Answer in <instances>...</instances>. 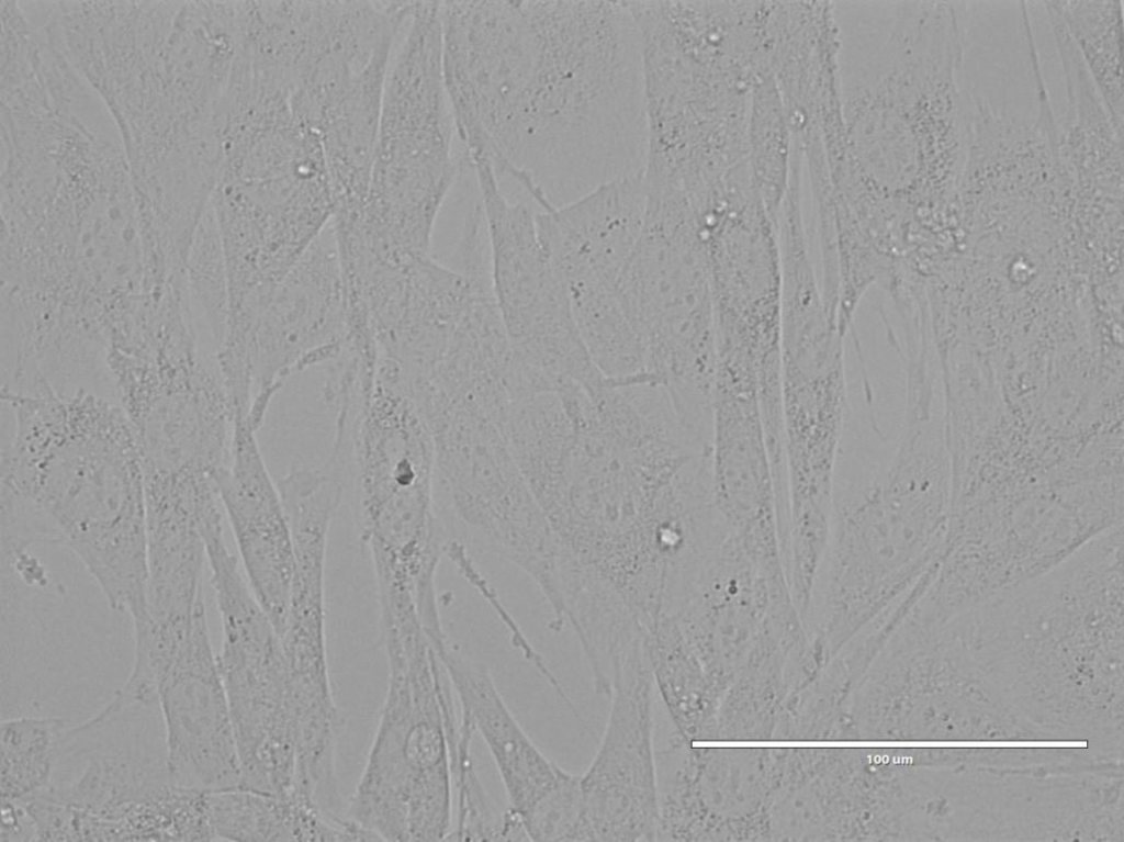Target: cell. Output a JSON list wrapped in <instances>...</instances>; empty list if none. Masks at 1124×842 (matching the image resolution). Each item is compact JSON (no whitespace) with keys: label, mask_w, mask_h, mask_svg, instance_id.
Masks as SVG:
<instances>
[{"label":"cell","mask_w":1124,"mask_h":842,"mask_svg":"<svg viewBox=\"0 0 1124 842\" xmlns=\"http://www.w3.org/2000/svg\"><path fill=\"white\" fill-rule=\"evenodd\" d=\"M638 25L628 1H525L487 82L468 159L539 212L642 175Z\"/></svg>","instance_id":"1"},{"label":"cell","mask_w":1124,"mask_h":842,"mask_svg":"<svg viewBox=\"0 0 1124 842\" xmlns=\"http://www.w3.org/2000/svg\"><path fill=\"white\" fill-rule=\"evenodd\" d=\"M13 431L1 452V538L11 564L34 543L70 550L109 606L146 616L144 475L130 419L87 390H1Z\"/></svg>","instance_id":"2"},{"label":"cell","mask_w":1124,"mask_h":842,"mask_svg":"<svg viewBox=\"0 0 1124 842\" xmlns=\"http://www.w3.org/2000/svg\"><path fill=\"white\" fill-rule=\"evenodd\" d=\"M54 13L67 57L119 131L135 189L218 171L239 1H55Z\"/></svg>","instance_id":"3"},{"label":"cell","mask_w":1124,"mask_h":842,"mask_svg":"<svg viewBox=\"0 0 1124 842\" xmlns=\"http://www.w3.org/2000/svg\"><path fill=\"white\" fill-rule=\"evenodd\" d=\"M835 42L845 144L863 180L909 206L951 203L964 159L954 2L847 3Z\"/></svg>","instance_id":"4"},{"label":"cell","mask_w":1124,"mask_h":842,"mask_svg":"<svg viewBox=\"0 0 1124 842\" xmlns=\"http://www.w3.org/2000/svg\"><path fill=\"white\" fill-rule=\"evenodd\" d=\"M681 428L587 415L531 485L551 527L557 566L617 592L667 565L699 510L697 461Z\"/></svg>","instance_id":"5"},{"label":"cell","mask_w":1124,"mask_h":842,"mask_svg":"<svg viewBox=\"0 0 1124 842\" xmlns=\"http://www.w3.org/2000/svg\"><path fill=\"white\" fill-rule=\"evenodd\" d=\"M947 444L912 427L881 465L834 498L807 614L812 641L834 658L934 568L952 521Z\"/></svg>","instance_id":"6"},{"label":"cell","mask_w":1124,"mask_h":842,"mask_svg":"<svg viewBox=\"0 0 1124 842\" xmlns=\"http://www.w3.org/2000/svg\"><path fill=\"white\" fill-rule=\"evenodd\" d=\"M442 67L441 2H413L389 68L364 201L333 223L340 250L370 268L431 255L441 209L468 160Z\"/></svg>","instance_id":"7"},{"label":"cell","mask_w":1124,"mask_h":842,"mask_svg":"<svg viewBox=\"0 0 1124 842\" xmlns=\"http://www.w3.org/2000/svg\"><path fill=\"white\" fill-rule=\"evenodd\" d=\"M668 616L716 717L774 711L805 673L809 640L787 574L760 565L726 535Z\"/></svg>","instance_id":"8"},{"label":"cell","mask_w":1124,"mask_h":842,"mask_svg":"<svg viewBox=\"0 0 1124 842\" xmlns=\"http://www.w3.org/2000/svg\"><path fill=\"white\" fill-rule=\"evenodd\" d=\"M1123 475L1058 478L955 510L922 611L940 620L1043 575L1123 525Z\"/></svg>","instance_id":"9"},{"label":"cell","mask_w":1124,"mask_h":842,"mask_svg":"<svg viewBox=\"0 0 1124 842\" xmlns=\"http://www.w3.org/2000/svg\"><path fill=\"white\" fill-rule=\"evenodd\" d=\"M387 687L347 817L379 839L443 841L452 821L453 688L426 631L382 637Z\"/></svg>","instance_id":"10"},{"label":"cell","mask_w":1124,"mask_h":842,"mask_svg":"<svg viewBox=\"0 0 1124 842\" xmlns=\"http://www.w3.org/2000/svg\"><path fill=\"white\" fill-rule=\"evenodd\" d=\"M359 535L379 605L437 600L436 574L450 537L439 514L429 430L401 403L367 408L345 447Z\"/></svg>","instance_id":"11"},{"label":"cell","mask_w":1124,"mask_h":842,"mask_svg":"<svg viewBox=\"0 0 1124 842\" xmlns=\"http://www.w3.org/2000/svg\"><path fill=\"white\" fill-rule=\"evenodd\" d=\"M619 289L643 345L645 372L676 407L707 408L716 366L711 272L696 217L682 197L647 195Z\"/></svg>","instance_id":"12"},{"label":"cell","mask_w":1124,"mask_h":842,"mask_svg":"<svg viewBox=\"0 0 1124 842\" xmlns=\"http://www.w3.org/2000/svg\"><path fill=\"white\" fill-rule=\"evenodd\" d=\"M347 338V294L330 223L282 278L228 310L216 359L236 416L259 430L286 380L335 360Z\"/></svg>","instance_id":"13"},{"label":"cell","mask_w":1124,"mask_h":842,"mask_svg":"<svg viewBox=\"0 0 1124 842\" xmlns=\"http://www.w3.org/2000/svg\"><path fill=\"white\" fill-rule=\"evenodd\" d=\"M439 514L452 540L524 571L548 606L555 602L551 527L513 452L508 419L479 408L442 417L430 431ZM442 516L441 519L445 517Z\"/></svg>","instance_id":"14"},{"label":"cell","mask_w":1124,"mask_h":842,"mask_svg":"<svg viewBox=\"0 0 1124 842\" xmlns=\"http://www.w3.org/2000/svg\"><path fill=\"white\" fill-rule=\"evenodd\" d=\"M212 205L243 248L271 266H292L333 220L319 136L290 113L249 124L224 147Z\"/></svg>","instance_id":"15"},{"label":"cell","mask_w":1124,"mask_h":842,"mask_svg":"<svg viewBox=\"0 0 1124 842\" xmlns=\"http://www.w3.org/2000/svg\"><path fill=\"white\" fill-rule=\"evenodd\" d=\"M846 409L844 337L822 321L787 327L780 349L785 532L800 571L817 569L824 557Z\"/></svg>","instance_id":"16"},{"label":"cell","mask_w":1124,"mask_h":842,"mask_svg":"<svg viewBox=\"0 0 1124 842\" xmlns=\"http://www.w3.org/2000/svg\"><path fill=\"white\" fill-rule=\"evenodd\" d=\"M472 171L488 240L494 300L516 360L550 390L600 385L606 378L580 338L564 281L538 233V211L509 197L487 164H475Z\"/></svg>","instance_id":"17"},{"label":"cell","mask_w":1124,"mask_h":842,"mask_svg":"<svg viewBox=\"0 0 1124 842\" xmlns=\"http://www.w3.org/2000/svg\"><path fill=\"white\" fill-rule=\"evenodd\" d=\"M713 294L715 379L761 391L780 420L783 266L777 224L762 209L729 213L704 232Z\"/></svg>","instance_id":"18"},{"label":"cell","mask_w":1124,"mask_h":842,"mask_svg":"<svg viewBox=\"0 0 1124 842\" xmlns=\"http://www.w3.org/2000/svg\"><path fill=\"white\" fill-rule=\"evenodd\" d=\"M175 787L158 693L127 680L95 715L66 728L38 796L116 820Z\"/></svg>","instance_id":"19"},{"label":"cell","mask_w":1124,"mask_h":842,"mask_svg":"<svg viewBox=\"0 0 1124 842\" xmlns=\"http://www.w3.org/2000/svg\"><path fill=\"white\" fill-rule=\"evenodd\" d=\"M653 686L648 647L630 653L612 671L604 733L580 774L578 842L657 841Z\"/></svg>","instance_id":"20"},{"label":"cell","mask_w":1124,"mask_h":842,"mask_svg":"<svg viewBox=\"0 0 1124 842\" xmlns=\"http://www.w3.org/2000/svg\"><path fill=\"white\" fill-rule=\"evenodd\" d=\"M657 841H767L779 749H696L675 733L655 752Z\"/></svg>","instance_id":"21"},{"label":"cell","mask_w":1124,"mask_h":842,"mask_svg":"<svg viewBox=\"0 0 1124 842\" xmlns=\"http://www.w3.org/2000/svg\"><path fill=\"white\" fill-rule=\"evenodd\" d=\"M157 693L172 783L203 794L239 787L238 751L209 626L178 653Z\"/></svg>","instance_id":"22"},{"label":"cell","mask_w":1124,"mask_h":842,"mask_svg":"<svg viewBox=\"0 0 1124 842\" xmlns=\"http://www.w3.org/2000/svg\"><path fill=\"white\" fill-rule=\"evenodd\" d=\"M257 429L236 419L228 463L217 476L244 573L280 635L293 573V542L281 494L268 471Z\"/></svg>","instance_id":"23"},{"label":"cell","mask_w":1124,"mask_h":842,"mask_svg":"<svg viewBox=\"0 0 1124 842\" xmlns=\"http://www.w3.org/2000/svg\"><path fill=\"white\" fill-rule=\"evenodd\" d=\"M645 212L643 173L537 213L539 236L564 284H619Z\"/></svg>","instance_id":"24"},{"label":"cell","mask_w":1124,"mask_h":842,"mask_svg":"<svg viewBox=\"0 0 1124 842\" xmlns=\"http://www.w3.org/2000/svg\"><path fill=\"white\" fill-rule=\"evenodd\" d=\"M467 721L483 739L503 782L507 809L519 819L570 772L528 737L501 695L490 670L461 653L448 636L435 643Z\"/></svg>","instance_id":"25"},{"label":"cell","mask_w":1124,"mask_h":842,"mask_svg":"<svg viewBox=\"0 0 1124 842\" xmlns=\"http://www.w3.org/2000/svg\"><path fill=\"white\" fill-rule=\"evenodd\" d=\"M215 841L371 842L349 819L336 820L295 794L277 795L244 787L205 794Z\"/></svg>","instance_id":"26"},{"label":"cell","mask_w":1124,"mask_h":842,"mask_svg":"<svg viewBox=\"0 0 1124 842\" xmlns=\"http://www.w3.org/2000/svg\"><path fill=\"white\" fill-rule=\"evenodd\" d=\"M1113 119L1123 125L1122 1H1048Z\"/></svg>","instance_id":"27"},{"label":"cell","mask_w":1124,"mask_h":842,"mask_svg":"<svg viewBox=\"0 0 1124 842\" xmlns=\"http://www.w3.org/2000/svg\"><path fill=\"white\" fill-rule=\"evenodd\" d=\"M66 721L18 717L1 722V800L24 801L48 786Z\"/></svg>","instance_id":"28"},{"label":"cell","mask_w":1124,"mask_h":842,"mask_svg":"<svg viewBox=\"0 0 1124 842\" xmlns=\"http://www.w3.org/2000/svg\"><path fill=\"white\" fill-rule=\"evenodd\" d=\"M187 281L201 336L205 334L216 355L226 329L228 290L224 252L212 201L191 243Z\"/></svg>","instance_id":"29"},{"label":"cell","mask_w":1124,"mask_h":842,"mask_svg":"<svg viewBox=\"0 0 1124 842\" xmlns=\"http://www.w3.org/2000/svg\"><path fill=\"white\" fill-rule=\"evenodd\" d=\"M469 738L459 740L452 761L456 823L446 841H519L521 831L506 811L497 813L475 771Z\"/></svg>","instance_id":"30"},{"label":"cell","mask_w":1124,"mask_h":842,"mask_svg":"<svg viewBox=\"0 0 1124 842\" xmlns=\"http://www.w3.org/2000/svg\"><path fill=\"white\" fill-rule=\"evenodd\" d=\"M520 821L529 841L578 842L582 821L580 774L569 773Z\"/></svg>","instance_id":"31"},{"label":"cell","mask_w":1124,"mask_h":842,"mask_svg":"<svg viewBox=\"0 0 1124 842\" xmlns=\"http://www.w3.org/2000/svg\"><path fill=\"white\" fill-rule=\"evenodd\" d=\"M35 841L27 812L20 802L1 800V842Z\"/></svg>","instance_id":"32"},{"label":"cell","mask_w":1124,"mask_h":842,"mask_svg":"<svg viewBox=\"0 0 1124 842\" xmlns=\"http://www.w3.org/2000/svg\"><path fill=\"white\" fill-rule=\"evenodd\" d=\"M451 394H463V393H451ZM437 395H449V394H437ZM437 395H430V396L424 397V398L420 400V402H423L424 400H426L428 397L437 396ZM468 395H472V394H468ZM473 396H476V395H473ZM477 397H480V396H477ZM482 398H486V397H482ZM486 400H491V398H486ZM491 401H495V402H499V403H505V402H501V401H496V400H491ZM420 402L418 401L416 404L418 405ZM505 404H509V403H505ZM509 405H513V404H509Z\"/></svg>","instance_id":"33"},{"label":"cell","mask_w":1124,"mask_h":842,"mask_svg":"<svg viewBox=\"0 0 1124 842\" xmlns=\"http://www.w3.org/2000/svg\"><path fill=\"white\" fill-rule=\"evenodd\" d=\"M449 395H452V394H449ZM463 395H468V394H463ZM437 396H440V395H437ZM472 396H473V395H472ZM431 397H435V396H431ZM476 397H477V396H476ZM428 398H430V397H428ZM428 398H426V400H428ZM481 398H482V397H481ZM426 400H424V401H426ZM485 400H486V398H485ZM424 401H423V402H424ZM488 401H491V400H488ZM423 402H420L419 404H422ZM493 402H495V401H493ZM497 403H499V402H497ZM503 404H505V403H503ZM507 405H509V404H507ZM417 406H418V405H417ZM510 406H513V405H510ZM417 408H418V407H417Z\"/></svg>","instance_id":"34"}]
</instances>
